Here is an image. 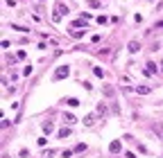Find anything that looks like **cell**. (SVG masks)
<instances>
[{"label": "cell", "instance_id": "7c38bea8", "mask_svg": "<svg viewBox=\"0 0 163 158\" xmlns=\"http://www.w3.org/2000/svg\"><path fill=\"white\" fill-rule=\"evenodd\" d=\"M93 120H95L93 115H86V118H84V124H86V127H91V124H93Z\"/></svg>", "mask_w": 163, "mask_h": 158}, {"label": "cell", "instance_id": "d6986e66", "mask_svg": "<svg viewBox=\"0 0 163 158\" xmlns=\"http://www.w3.org/2000/svg\"><path fill=\"white\" fill-rule=\"evenodd\" d=\"M161 68H163V61H161Z\"/></svg>", "mask_w": 163, "mask_h": 158}, {"label": "cell", "instance_id": "2e32d148", "mask_svg": "<svg viewBox=\"0 0 163 158\" xmlns=\"http://www.w3.org/2000/svg\"><path fill=\"white\" fill-rule=\"evenodd\" d=\"M84 20H86V18H82V20H75V23H73V27H82V25H84Z\"/></svg>", "mask_w": 163, "mask_h": 158}, {"label": "cell", "instance_id": "8fae6325", "mask_svg": "<svg viewBox=\"0 0 163 158\" xmlns=\"http://www.w3.org/2000/svg\"><path fill=\"white\" fill-rule=\"evenodd\" d=\"M66 102H68V106H77V104H79V99H77V97H68Z\"/></svg>", "mask_w": 163, "mask_h": 158}, {"label": "cell", "instance_id": "e0dca14e", "mask_svg": "<svg viewBox=\"0 0 163 158\" xmlns=\"http://www.w3.org/2000/svg\"><path fill=\"white\" fill-rule=\"evenodd\" d=\"M52 154H55V151H52V149H48V151H43V156H41V158H50Z\"/></svg>", "mask_w": 163, "mask_h": 158}, {"label": "cell", "instance_id": "5bb4252c", "mask_svg": "<svg viewBox=\"0 0 163 158\" xmlns=\"http://www.w3.org/2000/svg\"><path fill=\"white\" fill-rule=\"evenodd\" d=\"M93 72H95V75H97V77H104V70H102V68H97V66H95V68H93Z\"/></svg>", "mask_w": 163, "mask_h": 158}, {"label": "cell", "instance_id": "30bf717a", "mask_svg": "<svg viewBox=\"0 0 163 158\" xmlns=\"http://www.w3.org/2000/svg\"><path fill=\"white\" fill-rule=\"evenodd\" d=\"M68 136H70V129H68V127H63L61 131H59V138H68Z\"/></svg>", "mask_w": 163, "mask_h": 158}, {"label": "cell", "instance_id": "8992f818", "mask_svg": "<svg viewBox=\"0 0 163 158\" xmlns=\"http://www.w3.org/2000/svg\"><path fill=\"white\" fill-rule=\"evenodd\" d=\"M70 36H73V39H82V36H84V30H77V27H73V30H70Z\"/></svg>", "mask_w": 163, "mask_h": 158}, {"label": "cell", "instance_id": "6da1fadb", "mask_svg": "<svg viewBox=\"0 0 163 158\" xmlns=\"http://www.w3.org/2000/svg\"><path fill=\"white\" fill-rule=\"evenodd\" d=\"M66 14H68V7H66V5H57V9H55V16H52V18H55V20H61Z\"/></svg>", "mask_w": 163, "mask_h": 158}, {"label": "cell", "instance_id": "7a4b0ae2", "mask_svg": "<svg viewBox=\"0 0 163 158\" xmlns=\"http://www.w3.org/2000/svg\"><path fill=\"white\" fill-rule=\"evenodd\" d=\"M68 75H70V68L68 66H59L57 72H55V79H63V77H68Z\"/></svg>", "mask_w": 163, "mask_h": 158}, {"label": "cell", "instance_id": "ba28073f", "mask_svg": "<svg viewBox=\"0 0 163 158\" xmlns=\"http://www.w3.org/2000/svg\"><path fill=\"white\" fill-rule=\"evenodd\" d=\"M138 50H141V45H138L136 41H131V43H129V52H131V54H136Z\"/></svg>", "mask_w": 163, "mask_h": 158}, {"label": "cell", "instance_id": "9c48e42d", "mask_svg": "<svg viewBox=\"0 0 163 158\" xmlns=\"http://www.w3.org/2000/svg\"><path fill=\"white\" fill-rule=\"evenodd\" d=\"M41 127H43V131H45V133H50L52 129H55V124H52L50 120H48V122H43V124H41Z\"/></svg>", "mask_w": 163, "mask_h": 158}, {"label": "cell", "instance_id": "4fadbf2b", "mask_svg": "<svg viewBox=\"0 0 163 158\" xmlns=\"http://www.w3.org/2000/svg\"><path fill=\"white\" fill-rule=\"evenodd\" d=\"M104 95H107V97L113 95V88H111V86H104Z\"/></svg>", "mask_w": 163, "mask_h": 158}, {"label": "cell", "instance_id": "9a60e30c", "mask_svg": "<svg viewBox=\"0 0 163 158\" xmlns=\"http://www.w3.org/2000/svg\"><path fill=\"white\" fill-rule=\"evenodd\" d=\"M75 151H86V145H84V142H79L77 147H75Z\"/></svg>", "mask_w": 163, "mask_h": 158}, {"label": "cell", "instance_id": "277c9868", "mask_svg": "<svg viewBox=\"0 0 163 158\" xmlns=\"http://www.w3.org/2000/svg\"><path fill=\"white\" fill-rule=\"evenodd\" d=\"M75 122H77V118L73 113H63V124H75Z\"/></svg>", "mask_w": 163, "mask_h": 158}, {"label": "cell", "instance_id": "52a82bcc", "mask_svg": "<svg viewBox=\"0 0 163 158\" xmlns=\"http://www.w3.org/2000/svg\"><path fill=\"white\" fill-rule=\"evenodd\" d=\"M134 90H136L138 95H147V93H150V88H147V86H136Z\"/></svg>", "mask_w": 163, "mask_h": 158}, {"label": "cell", "instance_id": "3957f363", "mask_svg": "<svg viewBox=\"0 0 163 158\" xmlns=\"http://www.w3.org/2000/svg\"><path fill=\"white\" fill-rule=\"evenodd\" d=\"M120 149H122V142H120V140H111V145H109V151H111V154H118Z\"/></svg>", "mask_w": 163, "mask_h": 158}, {"label": "cell", "instance_id": "5b68a950", "mask_svg": "<svg viewBox=\"0 0 163 158\" xmlns=\"http://www.w3.org/2000/svg\"><path fill=\"white\" fill-rule=\"evenodd\" d=\"M154 72H156V63H154V61H150V63H147V68H145V75H154Z\"/></svg>", "mask_w": 163, "mask_h": 158}, {"label": "cell", "instance_id": "ac0fdd59", "mask_svg": "<svg viewBox=\"0 0 163 158\" xmlns=\"http://www.w3.org/2000/svg\"><path fill=\"white\" fill-rule=\"evenodd\" d=\"M156 30H163V20H159V23H156Z\"/></svg>", "mask_w": 163, "mask_h": 158}]
</instances>
